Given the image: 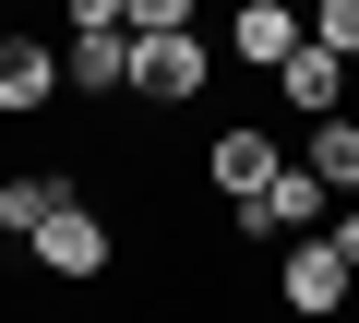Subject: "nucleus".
Segmentation results:
<instances>
[{"instance_id": "f257e3e1", "label": "nucleus", "mask_w": 359, "mask_h": 323, "mask_svg": "<svg viewBox=\"0 0 359 323\" xmlns=\"http://www.w3.org/2000/svg\"><path fill=\"white\" fill-rule=\"evenodd\" d=\"M228 216H240V240H311V228L335 216V192H323V180L299 168V156H287V168H276L264 192H240Z\"/></svg>"}, {"instance_id": "f03ea898", "label": "nucleus", "mask_w": 359, "mask_h": 323, "mask_svg": "<svg viewBox=\"0 0 359 323\" xmlns=\"http://www.w3.org/2000/svg\"><path fill=\"white\" fill-rule=\"evenodd\" d=\"M204 72H216V48H204V36H132V96H144V108L204 96Z\"/></svg>"}, {"instance_id": "7ed1b4c3", "label": "nucleus", "mask_w": 359, "mask_h": 323, "mask_svg": "<svg viewBox=\"0 0 359 323\" xmlns=\"http://www.w3.org/2000/svg\"><path fill=\"white\" fill-rule=\"evenodd\" d=\"M108 252H120V240H108V216H96V204H60V216L36 228V263H48L60 287H84V275H108Z\"/></svg>"}, {"instance_id": "20e7f679", "label": "nucleus", "mask_w": 359, "mask_h": 323, "mask_svg": "<svg viewBox=\"0 0 359 323\" xmlns=\"http://www.w3.org/2000/svg\"><path fill=\"white\" fill-rule=\"evenodd\" d=\"M60 108V48L48 36H0V120H36Z\"/></svg>"}, {"instance_id": "39448f33", "label": "nucleus", "mask_w": 359, "mask_h": 323, "mask_svg": "<svg viewBox=\"0 0 359 323\" xmlns=\"http://www.w3.org/2000/svg\"><path fill=\"white\" fill-rule=\"evenodd\" d=\"M276 168H287V156H276V132H252V120H228V132L204 144V180H216L228 204H240V192H264Z\"/></svg>"}, {"instance_id": "423d86ee", "label": "nucleus", "mask_w": 359, "mask_h": 323, "mask_svg": "<svg viewBox=\"0 0 359 323\" xmlns=\"http://www.w3.org/2000/svg\"><path fill=\"white\" fill-rule=\"evenodd\" d=\"M287 311H299V323H335V311H347V263L323 252V228L287 240Z\"/></svg>"}, {"instance_id": "0eeeda50", "label": "nucleus", "mask_w": 359, "mask_h": 323, "mask_svg": "<svg viewBox=\"0 0 359 323\" xmlns=\"http://www.w3.org/2000/svg\"><path fill=\"white\" fill-rule=\"evenodd\" d=\"M299 48V13H287V0H240V13H228V60L240 72H276Z\"/></svg>"}, {"instance_id": "6e6552de", "label": "nucleus", "mask_w": 359, "mask_h": 323, "mask_svg": "<svg viewBox=\"0 0 359 323\" xmlns=\"http://www.w3.org/2000/svg\"><path fill=\"white\" fill-rule=\"evenodd\" d=\"M60 96H132V36H60Z\"/></svg>"}, {"instance_id": "1a4fd4ad", "label": "nucleus", "mask_w": 359, "mask_h": 323, "mask_svg": "<svg viewBox=\"0 0 359 323\" xmlns=\"http://www.w3.org/2000/svg\"><path fill=\"white\" fill-rule=\"evenodd\" d=\"M276 96H287L299 120H335V108H347V60H323V48L299 36V48L276 60Z\"/></svg>"}, {"instance_id": "9d476101", "label": "nucleus", "mask_w": 359, "mask_h": 323, "mask_svg": "<svg viewBox=\"0 0 359 323\" xmlns=\"http://www.w3.org/2000/svg\"><path fill=\"white\" fill-rule=\"evenodd\" d=\"M60 204H72V180H60V168H25V180H0V240H36Z\"/></svg>"}, {"instance_id": "9b49d317", "label": "nucleus", "mask_w": 359, "mask_h": 323, "mask_svg": "<svg viewBox=\"0 0 359 323\" xmlns=\"http://www.w3.org/2000/svg\"><path fill=\"white\" fill-rule=\"evenodd\" d=\"M299 168L323 180V192H359V120L335 108V120H311V156H299Z\"/></svg>"}, {"instance_id": "f8f14e48", "label": "nucleus", "mask_w": 359, "mask_h": 323, "mask_svg": "<svg viewBox=\"0 0 359 323\" xmlns=\"http://www.w3.org/2000/svg\"><path fill=\"white\" fill-rule=\"evenodd\" d=\"M299 36H311L323 60H347V72H359V0H311V13H299Z\"/></svg>"}, {"instance_id": "ddd939ff", "label": "nucleus", "mask_w": 359, "mask_h": 323, "mask_svg": "<svg viewBox=\"0 0 359 323\" xmlns=\"http://www.w3.org/2000/svg\"><path fill=\"white\" fill-rule=\"evenodd\" d=\"M120 36H192V0H120Z\"/></svg>"}, {"instance_id": "4468645a", "label": "nucleus", "mask_w": 359, "mask_h": 323, "mask_svg": "<svg viewBox=\"0 0 359 323\" xmlns=\"http://www.w3.org/2000/svg\"><path fill=\"white\" fill-rule=\"evenodd\" d=\"M60 25L72 36H120V0H60Z\"/></svg>"}, {"instance_id": "2eb2a0df", "label": "nucleus", "mask_w": 359, "mask_h": 323, "mask_svg": "<svg viewBox=\"0 0 359 323\" xmlns=\"http://www.w3.org/2000/svg\"><path fill=\"white\" fill-rule=\"evenodd\" d=\"M323 252H335V263L359 275V204H335V216H323Z\"/></svg>"}, {"instance_id": "dca6fc26", "label": "nucleus", "mask_w": 359, "mask_h": 323, "mask_svg": "<svg viewBox=\"0 0 359 323\" xmlns=\"http://www.w3.org/2000/svg\"><path fill=\"white\" fill-rule=\"evenodd\" d=\"M0 36H13V13H0Z\"/></svg>"}, {"instance_id": "f3484780", "label": "nucleus", "mask_w": 359, "mask_h": 323, "mask_svg": "<svg viewBox=\"0 0 359 323\" xmlns=\"http://www.w3.org/2000/svg\"><path fill=\"white\" fill-rule=\"evenodd\" d=\"M347 299H359V275H347Z\"/></svg>"}]
</instances>
